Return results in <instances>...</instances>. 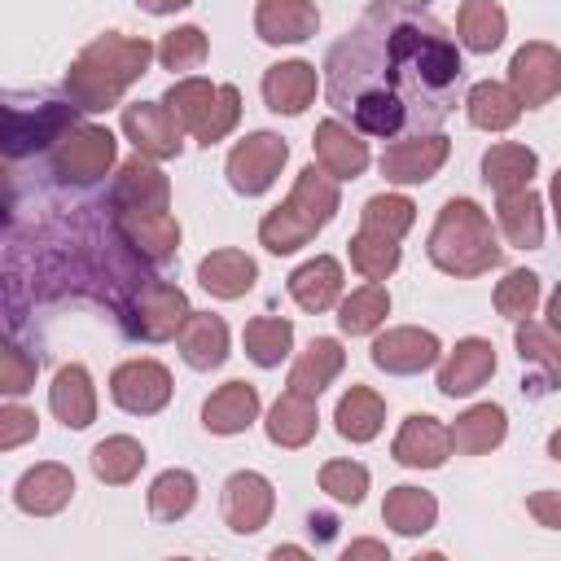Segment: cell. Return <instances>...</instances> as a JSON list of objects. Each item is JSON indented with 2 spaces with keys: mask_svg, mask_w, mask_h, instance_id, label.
<instances>
[{
  "mask_svg": "<svg viewBox=\"0 0 561 561\" xmlns=\"http://www.w3.org/2000/svg\"><path fill=\"white\" fill-rule=\"evenodd\" d=\"M412 219H416V206L403 193H377L359 210V228L364 232H377V237H390V241H403V232L412 228Z\"/></svg>",
  "mask_w": 561,
  "mask_h": 561,
  "instance_id": "obj_43",
  "label": "cell"
},
{
  "mask_svg": "<svg viewBox=\"0 0 561 561\" xmlns=\"http://www.w3.org/2000/svg\"><path fill=\"white\" fill-rule=\"evenodd\" d=\"M316 66L311 61H276L263 70V101L272 114H302L316 101Z\"/></svg>",
  "mask_w": 561,
  "mask_h": 561,
  "instance_id": "obj_25",
  "label": "cell"
},
{
  "mask_svg": "<svg viewBox=\"0 0 561 561\" xmlns=\"http://www.w3.org/2000/svg\"><path fill=\"white\" fill-rule=\"evenodd\" d=\"M548 456H552V460H561V430H552V434H548Z\"/></svg>",
  "mask_w": 561,
  "mask_h": 561,
  "instance_id": "obj_55",
  "label": "cell"
},
{
  "mask_svg": "<svg viewBox=\"0 0 561 561\" xmlns=\"http://www.w3.org/2000/svg\"><path fill=\"white\" fill-rule=\"evenodd\" d=\"M241 342H245V355H250L259 368H276V364L289 355V346H294V324L280 320V316H254V320L245 324Z\"/></svg>",
  "mask_w": 561,
  "mask_h": 561,
  "instance_id": "obj_42",
  "label": "cell"
},
{
  "mask_svg": "<svg viewBox=\"0 0 561 561\" xmlns=\"http://www.w3.org/2000/svg\"><path fill=\"white\" fill-rule=\"evenodd\" d=\"M495 224H500V232H504L508 245L539 250L543 245V202H539V193L530 184L526 188H513V193H500Z\"/></svg>",
  "mask_w": 561,
  "mask_h": 561,
  "instance_id": "obj_26",
  "label": "cell"
},
{
  "mask_svg": "<svg viewBox=\"0 0 561 561\" xmlns=\"http://www.w3.org/2000/svg\"><path fill=\"white\" fill-rule=\"evenodd\" d=\"M272 557L280 561V557H307V552H302V548H272Z\"/></svg>",
  "mask_w": 561,
  "mask_h": 561,
  "instance_id": "obj_56",
  "label": "cell"
},
{
  "mask_svg": "<svg viewBox=\"0 0 561 561\" xmlns=\"http://www.w3.org/2000/svg\"><path fill=\"white\" fill-rule=\"evenodd\" d=\"M48 408L66 430H88L96 421V386L83 364H61L48 386Z\"/></svg>",
  "mask_w": 561,
  "mask_h": 561,
  "instance_id": "obj_24",
  "label": "cell"
},
{
  "mask_svg": "<svg viewBox=\"0 0 561 561\" xmlns=\"http://www.w3.org/2000/svg\"><path fill=\"white\" fill-rule=\"evenodd\" d=\"M526 513L539 522V526H548V530H561V491H535L530 500H526Z\"/></svg>",
  "mask_w": 561,
  "mask_h": 561,
  "instance_id": "obj_50",
  "label": "cell"
},
{
  "mask_svg": "<svg viewBox=\"0 0 561 561\" xmlns=\"http://www.w3.org/2000/svg\"><path fill=\"white\" fill-rule=\"evenodd\" d=\"M35 386V359L18 346V342H9L4 351H0V390L9 394V399H18V394H26Z\"/></svg>",
  "mask_w": 561,
  "mask_h": 561,
  "instance_id": "obj_48",
  "label": "cell"
},
{
  "mask_svg": "<svg viewBox=\"0 0 561 561\" xmlns=\"http://www.w3.org/2000/svg\"><path fill=\"white\" fill-rule=\"evenodd\" d=\"M197 504V478L188 469H162L149 482V517L153 522H180Z\"/></svg>",
  "mask_w": 561,
  "mask_h": 561,
  "instance_id": "obj_41",
  "label": "cell"
},
{
  "mask_svg": "<svg viewBox=\"0 0 561 561\" xmlns=\"http://www.w3.org/2000/svg\"><path fill=\"white\" fill-rule=\"evenodd\" d=\"M548 329H557L561 333V285L552 289V298H548Z\"/></svg>",
  "mask_w": 561,
  "mask_h": 561,
  "instance_id": "obj_53",
  "label": "cell"
},
{
  "mask_svg": "<svg viewBox=\"0 0 561 561\" xmlns=\"http://www.w3.org/2000/svg\"><path fill=\"white\" fill-rule=\"evenodd\" d=\"M346 561H359V557H377V561H390V548L386 543H377V539H355V543H346V552H342Z\"/></svg>",
  "mask_w": 561,
  "mask_h": 561,
  "instance_id": "obj_51",
  "label": "cell"
},
{
  "mask_svg": "<svg viewBox=\"0 0 561 561\" xmlns=\"http://www.w3.org/2000/svg\"><path fill=\"white\" fill-rule=\"evenodd\" d=\"M110 399L131 416H153L171 403V373L158 359H123L110 373Z\"/></svg>",
  "mask_w": 561,
  "mask_h": 561,
  "instance_id": "obj_12",
  "label": "cell"
},
{
  "mask_svg": "<svg viewBox=\"0 0 561 561\" xmlns=\"http://www.w3.org/2000/svg\"><path fill=\"white\" fill-rule=\"evenodd\" d=\"M114 153H118V140H114L110 127H101V123H75L48 149V162H53V175L66 180V184H96L114 167Z\"/></svg>",
  "mask_w": 561,
  "mask_h": 561,
  "instance_id": "obj_8",
  "label": "cell"
},
{
  "mask_svg": "<svg viewBox=\"0 0 561 561\" xmlns=\"http://www.w3.org/2000/svg\"><path fill=\"white\" fill-rule=\"evenodd\" d=\"M145 13H153V18H167V13H175V9H184V4H193V0H136Z\"/></svg>",
  "mask_w": 561,
  "mask_h": 561,
  "instance_id": "obj_52",
  "label": "cell"
},
{
  "mask_svg": "<svg viewBox=\"0 0 561 561\" xmlns=\"http://www.w3.org/2000/svg\"><path fill=\"white\" fill-rule=\"evenodd\" d=\"M491 377H495V346L486 337H460L438 364V394L465 399V394H478Z\"/></svg>",
  "mask_w": 561,
  "mask_h": 561,
  "instance_id": "obj_18",
  "label": "cell"
},
{
  "mask_svg": "<svg viewBox=\"0 0 561 561\" xmlns=\"http://www.w3.org/2000/svg\"><path fill=\"white\" fill-rule=\"evenodd\" d=\"M320 491L337 504H359L368 495V469L359 460H324L320 465Z\"/></svg>",
  "mask_w": 561,
  "mask_h": 561,
  "instance_id": "obj_47",
  "label": "cell"
},
{
  "mask_svg": "<svg viewBox=\"0 0 561 561\" xmlns=\"http://www.w3.org/2000/svg\"><path fill=\"white\" fill-rule=\"evenodd\" d=\"M70 495H75V473H70L66 465H57V460H44V465L26 469V473L18 478V486H13V504H18L22 513H31V517H53V513H61V508L70 504Z\"/></svg>",
  "mask_w": 561,
  "mask_h": 561,
  "instance_id": "obj_22",
  "label": "cell"
},
{
  "mask_svg": "<svg viewBox=\"0 0 561 561\" xmlns=\"http://www.w3.org/2000/svg\"><path fill=\"white\" fill-rule=\"evenodd\" d=\"M535 307H539V276L530 267H513L495 285V311L504 320H526V316H535Z\"/></svg>",
  "mask_w": 561,
  "mask_h": 561,
  "instance_id": "obj_45",
  "label": "cell"
},
{
  "mask_svg": "<svg viewBox=\"0 0 561 561\" xmlns=\"http://www.w3.org/2000/svg\"><path fill=\"white\" fill-rule=\"evenodd\" d=\"M465 61L456 35L421 0H377L324 57V96L377 140L447 123Z\"/></svg>",
  "mask_w": 561,
  "mask_h": 561,
  "instance_id": "obj_1",
  "label": "cell"
},
{
  "mask_svg": "<svg viewBox=\"0 0 561 561\" xmlns=\"http://www.w3.org/2000/svg\"><path fill=\"white\" fill-rule=\"evenodd\" d=\"M123 136L136 145L145 158H180L184 149V127L167 110V101H131L123 105Z\"/></svg>",
  "mask_w": 561,
  "mask_h": 561,
  "instance_id": "obj_13",
  "label": "cell"
},
{
  "mask_svg": "<svg viewBox=\"0 0 561 561\" xmlns=\"http://www.w3.org/2000/svg\"><path fill=\"white\" fill-rule=\"evenodd\" d=\"M311 149H316V162L333 180H355L368 167V140H364V131H355L342 118H324L316 127V136H311Z\"/></svg>",
  "mask_w": 561,
  "mask_h": 561,
  "instance_id": "obj_21",
  "label": "cell"
},
{
  "mask_svg": "<svg viewBox=\"0 0 561 561\" xmlns=\"http://www.w3.org/2000/svg\"><path fill=\"white\" fill-rule=\"evenodd\" d=\"M206 53H210V44H206L202 26H175V31H167L162 44H158L162 70H197V66L206 61Z\"/></svg>",
  "mask_w": 561,
  "mask_h": 561,
  "instance_id": "obj_46",
  "label": "cell"
},
{
  "mask_svg": "<svg viewBox=\"0 0 561 561\" xmlns=\"http://www.w3.org/2000/svg\"><path fill=\"white\" fill-rule=\"evenodd\" d=\"M272 508H276V491L263 473L254 469H237L228 482H224V495H219V513H224V526L232 535H254L272 522Z\"/></svg>",
  "mask_w": 561,
  "mask_h": 561,
  "instance_id": "obj_16",
  "label": "cell"
},
{
  "mask_svg": "<svg viewBox=\"0 0 561 561\" xmlns=\"http://www.w3.org/2000/svg\"><path fill=\"white\" fill-rule=\"evenodd\" d=\"M114 232L140 263H167L180 250V219L171 210H110Z\"/></svg>",
  "mask_w": 561,
  "mask_h": 561,
  "instance_id": "obj_15",
  "label": "cell"
},
{
  "mask_svg": "<svg viewBox=\"0 0 561 561\" xmlns=\"http://www.w3.org/2000/svg\"><path fill=\"white\" fill-rule=\"evenodd\" d=\"M259 280V263L245 254V250H210L202 263H197V285L210 294V298H241L250 294Z\"/></svg>",
  "mask_w": 561,
  "mask_h": 561,
  "instance_id": "obj_28",
  "label": "cell"
},
{
  "mask_svg": "<svg viewBox=\"0 0 561 561\" xmlns=\"http://www.w3.org/2000/svg\"><path fill=\"white\" fill-rule=\"evenodd\" d=\"M342 368H346V351H342V342H337V337H311V346L294 359L285 390L307 394V399H320L324 386H333V377H337Z\"/></svg>",
  "mask_w": 561,
  "mask_h": 561,
  "instance_id": "obj_30",
  "label": "cell"
},
{
  "mask_svg": "<svg viewBox=\"0 0 561 561\" xmlns=\"http://www.w3.org/2000/svg\"><path fill=\"white\" fill-rule=\"evenodd\" d=\"M337 184H342V180H333L320 162L302 167L298 180H294V188H289V197L263 215V224H259V245L272 250V254H294V250H302V245L337 215V206H342V188H337Z\"/></svg>",
  "mask_w": 561,
  "mask_h": 561,
  "instance_id": "obj_4",
  "label": "cell"
},
{
  "mask_svg": "<svg viewBox=\"0 0 561 561\" xmlns=\"http://www.w3.org/2000/svg\"><path fill=\"white\" fill-rule=\"evenodd\" d=\"M465 114L478 131H508L517 118H522V101L508 83H495V79H482L469 88L465 96Z\"/></svg>",
  "mask_w": 561,
  "mask_h": 561,
  "instance_id": "obj_36",
  "label": "cell"
},
{
  "mask_svg": "<svg viewBox=\"0 0 561 561\" xmlns=\"http://www.w3.org/2000/svg\"><path fill=\"white\" fill-rule=\"evenodd\" d=\"M539 171V153L530 145H517V140H500L482 153V180L495 188V193H513V188H526Z\"/></svg>",
  "mask_w": 561,
  "mask_h": 561,
  "instance_id": "obj_37",
  "label": "cell"
},
{
  "mask_svg": "<svg viewBox=\"0 0 561 561\" xmlns=\"http://www.w3.org/2000/svg\"><path fill=\"white\" fill-rule=\"evenodd\" d=\"M438 355H443V342L416 324H399V329H386L373 337V364L381 373H394V377L425 373L438 364Z\"/></svg>",
  "mask_w": 561,
  "mask_h": 561,
  "instance_id": "obj_17",
  "label": "cell"
},
{
  "mask_svg": "<svg viewBox=\"0 0 561 561\" xmlns=\"http://www.w3.org/2000/svg\"><path fill=\"white\" fill-rule=\"evenodd\" d=\"M158 57V48L145 35H118L105 31L92 44L79 48V57L66 70V96L83 110V114H101L114 110L123 101V92L149 70V61Z\"/></svg>",
  "mask_w": 561,
  "mask_h": 561,
  "instance_id": "obj_2",
  "label": "cell"
},
{
  "mask_svg": "<svg viewBox=\"0 0 561 561\" xmlns=\"http://www.w3.org/2000/svg\"><path fill=\"white\" fill-rule=\"evenodd\" d=\"M508 35V13L495 0H460L456 9V39L469 53H495Z\"/></svg>",
  "mask_w": 561,
  "mask_h": 561,
  "instance_id": "obj_34",
  "label": "cell"
},
{
  "mask_svg": "<svg viewBox=\"0 0 561 561\" xmlns=\"http://www.w3.org/2000/svg\"><path fill=\"white\" fill-rule=\"evenodd\" d=\"M289 298L302 311H329L342 302V263L333 254H316L289 272Z\"/></svg>",
  "mask_w": 561,
  "mask_h": 561,
  "instance_id": "obj_29",
  "label": "cell"
},
{
  "mask_svg": "<svg viewBox=\"0 0 561 561\" xmlns=\"http://www.w3.org/2000/svg\"><path fill=\"white\" fill-rule=\"evenodd\" d=\"M447 153H451V140L443 131H421V136L390 140L377 167H381L386 184H425V180L438 175Z\"/></svg>",
  "mask_w": 561,
  "mask_h": 561,
  "instance_id": "obj_14",
  "label": "cell"
},
{
  "mask_svg": "<svg viewBox=\"0 0 561 561\" xmlns=\"http://www.w3.org/2000/svg\"><path fill=\"white\" fill-rule=\"evenodd\" d=\"M167 202H171V180L158 167V158L136 153L118 167L114 188H110L114 210H167Z\"/></svg>",
  "mask_w": 561,
  "mask_h": 561,
  "instance_id": "obj_19",
  "label": "cell"
},
{
  "mask_svg": "<svg viewBox=\"0 0 561 561\" xmlns=\"http://www.w3.org/2000/svg\"><path fill=\"white\" fill-rule=\"evenodd\" d=\"M79 105L66 96V101H39L35 110L26 105H4V153L9 158H22V153H39V149H53L75 123H79Z\"/></svg>",
  "mask_w": 561,
  "mask_h": 561,
  "instance_id": "obj_7",
  "label": "cell"
},
{
  "mask_svg": "<svg viewBox=\"0 0 561 561\" xmlns=\"http://www.w3.org/2000/svg\"><path fill=\"white\" fill-rule=\"evenodd\" d=\"M399 259H403V250L390 237H377V232H364V228L351 237V267L364 280H386L399 267Z\"/></svg>",
  "mask_w": 561,
  "mask_h": 561,
  "instance_id": "obj_44",
  "label": "cell"
},
{
  "mask_svg": "<svg viewBox=\"0 0 561 561\" xmlns=\"http://www.w3.org/2000/svg\"><path fill=\"white\" fill-rule=\"evenodd\" d=\"M188 316H193L188 294H184L180 285H171V280H158V276L140 280V285L131 289V298L123 302V329H127L131 337H140V342L180 337V329H184Z\"/></svg>",
  "mask_w": 561,
  "mask_h": 561,
  "instance_id": "obj_6",
  "label": "cell"
},
{
  "mask_svg": "<svg viewBox=\"0 0 561 561\" xmlns=\"http://www.w3.org/2000/svg\"><path fill=\"white\" fill-rule=\"evenodd\" d=\"M88 465H92V473H96L101 482L127 486V482L145 469V447H140L131 434H110V438H101V443L92 447Z\"/></svg>",
  "mask_w": 561,
  "mask_h": 561,
  "instance_id": "obj_40",
  "label": "cell"
},
{
  "mask_svg": "<svg viewBox=\"0 0 561 561\" xmlns=\"http://www.w3.org/2000/svg\"><path fill=\"white\" fill-rule=\"evenodd\" d=\"M320 31L316 0H259L254 4V35L263 44H302Z\"/></svg>",
  "mask_w": 561,
  "mask_h": 561,
  "instance_id": "obj_23",
  "label": "cell"
},
{
  "mask_svg": "<svg viewBox=\"0 0 561 561\" xmlns=\"http://www.w3.org/2000/svg\"><path fill=\"white\" fill-rule=\"evenodd\" d=\"M390 316V289L381 280H368L359 289H351L342 302H337V329L351 333V337H364V333H377V324Z\"/></svg>",
  "mask_w": 561,
  "mask_h": 561,
  "instance_id": "obj_39",
  "label": "cell"
},
{
  "mask_svg": "<svg viewBox=\"0 0 561 561\" xmlns=\"http://www.w3.org/2000/svg\"><path fill=\"white\" fill-rule=\"evenodd\" d=\"M390 456L408 469H443L451 456V430L438 416L412 412V416H403V425L390 443Z\"/></svg>",
  "mask_w": 561,
  "mask_h": 561,
  "instance_id": "obj_20",
  "label": "cell"
},
{
  "mask_svg": "<svg viewBox=\"0 0 561 561\" xmlns=\"http://www.w3.org/2000/svg\"><path fill=\"white\" fill-rule=\"evenodd\" d=\"M451 451L460 456H486L508 438V412L500 403H473L451 425Z\"/></svg>",
  "mask_w": 561,
  "mask_h": 561,
  "instance_id": "obj_27",
  "label": "cell"
},
{
  "mask_svg": "<svg viewBox=\"0 0 561 561\" xmlns=\"http://www.w3.org/2000/svg\"><path fill=\"white\" fill-rule=\"evenodd\" d=\"M175 342H180L184 364L197 368V373H210V368H219L228 359V324L219 316H210V311H193Z\"/></svg>",
  "mask_w": 561,
  "mask_h": 561,
  "instance_id": "obj_32",
  "label": "cell"
},
{
  "mask_svg": "<svg viewBox=\"0 0 561 561\" xmlns=\"http://www.w3.org/2000/svg\"><path fill=\"white\" fill-rule=\"evenodd\" d=\"M285 158H289V145H285L276 131H250V136H241V140L228 149L224 175H228L232 193L259 197V193H267V188L276 184Z\"/></svg>",
  "mask_w": 561,
  "mask_h": 561,
  "instance_id": "obj_9",
  "label": "cell"
},
{
  "mask_svg": "<svg viewBox=\"0 0 561 561\" xmlns=\"http://www.w3.org/2000/svg\"><path fill=\"white\" fill-rule=\"evenodd\" d=\"M35 430H39V421H35L31 408H22V403H4L0 408V451L22 447L26 438H35Z\"/></svg>",
  "mask_w": 561,
  "mask_h": 561,
  "instance_id": "obj_49",
  "label": "cell"
},
{
  "mask_svg": "<svg viewBox=\"0 0 561 561\" xmlns=\"http://www.w3.org/2000/svg\"><path fill=\"white\" fill-rule=\"evenodd\" d=\"M316 425H320L316 399L294 394V390H285V394L267 408V421H263V430H267V438H272L276 447H307V443L316 438Z\"/></svg>",
  "mask_w": 561,
  "mask_h": 561,
  "instance_id": "obj_33",
  "label": "cell"
},
{
  "mask_svg": "<svg viewBox=\"0 0 561 561\" xmlns=\"http://www.w3.org/2000/svg\"><path fill=\"white\" fill-rule=\"evenodd\" d=\"M548 193H552V215H557V232H561V167L552 171V188Z\"/></svg>",
  "mask_w": 561,
  "mask_h": 561,
  "instance_id": "obj_54",
  "label": "cell"
},
{
  "mask_svg": "<svg viewBox=\"0 0 561 561\" xmlns=\"http://www.w3.org/2000/svg\"><path fill=\"white\" fill-rule=\"evenodd\" d=\"M508 88L517 92L522 110H539L561 92V48L548 39H530L508 61Z\"/></svg>",
  "mask_w": 561,
  "mask_h": 561,
  "instance_id": "obj_10",
  "label": "cell"
},
{
  "mask_svg": "<svg viewBox=\"0 0 561 561\" xmlns=\"http://www.w3.org/2000/svg\"><path fill=\"white\" fill-rule=\"evenodd\" d=\"M254 416H259V390H254L250 381H224V386L206 399V408H202V425H206L210 434H224V438L250 430Z\"/></svg>",
  "mask_w": 561,
  "mask_h": 561,
  "instance_id": "obj_31",
  "label": "cell"
},
{
  "mask_svg": "<svg viewBox=\"0 0 561 561\" xmlns=\"http://www.w3.org/2000/svg\"><path fill=\"white\" fill-rule=\"evenodd\" d=\"M425 254L438 272L447 276H482L491 267H500V241H495V228L486 219V210L473 202V197H447L434 228H430V241H425Z\"/></svg>",
  "mask_w": 561,
  "mask_h": 561,
  "instance_id": "obj_3",
  "label": "cell"
},
{
  "mask_svg": "<svg viewBox=\"0 0 561 561\" xmlns=\"http://www.w3.org/2000/svg\"><path fill=\"white\" fill-rule=\"evenodd\" d=\"M381 517L394 535H425L434 530L438 522V500L425 491V486H390L386 491V504H381Z\"/></svg>",
  "mask_w": 561,
  "mask_h": 561,
  "instance_id": "obj_38",
  "label": "cell"
},
{
  "mask_svg": "<svg viewBox=\"0 0 561 561\" xmlns=\"http://www.w3.org/2000/svg\"><path fill=\"white\" fill-rule=\"evenodd\" d=\"M162 101L180 118V127L193 140H202L206 149L215 140H224L237 127V118H241V92L232 83H210V79H197V75L175 79Z\"/></svg>",
  "mask_w": 561,
  "mask_h": 561,
  "instance_id": "obj_5",
  "label": "cell"
},
{
  "mask_svg": "<svg viewBox=\"0 0 561 561\" xmlns=\"http://www.w3.org/2000/svg\"><path fill=\"white\" fill-rule=\"evenodd\" d=\"M513 342H517V359H522V368H526L522 390H526L530 399H543V394L561 390V333L548 329V324H535V320L526 316V320H517Z\"/></svg>",
  "mask_w": 561,
  "mask_h": 561,
  "instance_id": "obj_11",
  "label": "cell"
},
{
  "mask_svg": "<svg viewBox=\"0 0 561 561\" xmlns=\"http://www.w3.org/2000/svg\"><path fill=\"white\" fill-rule=\"evenodd\" d=\"M333 425H337V434H342L346 443H373V438L381 434V425H386V403H381V394L368 390V386H351V390L337 399V408H333Z\"/></svg>",
  "mask_w": 561,
  "mask_h": 561,
  "instance_id": "obj_35",
  "label": "cell"
}]
</instances>
